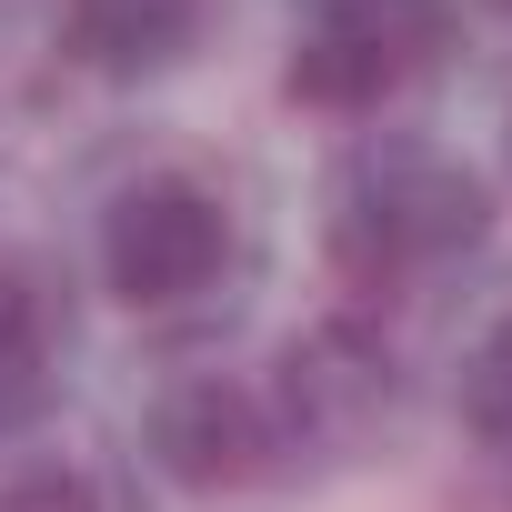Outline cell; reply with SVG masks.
Returning a JSON list of instances; mask_svg holds the SVG:
<instances>
[{
  "instance_id": "ba28073f",
  "label": "cell",
  "mask_w": 512,
  "mask_h": 512,
  "mask_svg": "<svg viewBox=\"0 0 512 512\" xmlns=\"http://www.w3.org/2000/svg\"><path fill=\"white\" fill-rule=\"evenodd\" d=\"M452 412H462V432H472L482 452H512V312L482 322V342L462 352V372H452Z\"/></svg>"
},
{
  "instance_id": "277c9868",
  "label": "cell",
  "mask_w": 512,
  "mask_h": 512,
  "mask_svg": "<svg viewBox=\"0 0 512 512\" xmlns=\"http://www.w3.org/2000/svg\"><path fill=\"white\" fill-rule=\"evenodd\" d=\"M452 31V0H312L282 91L312 111H382Z\"/></svg>"
},
{
  "instance_id": "9c48e42d",
  "label": "cell",
  "mask_w": 512,
  "mask_h": 512,
  "mask_svg": "<svg viewBox=\"0 0 512 512\" xmlns=\"http://www.w3.org/2000/svg\"><path fill=\"white\" fill-rule=\"evenodd\" d=\"M0 512H121L111 502V482L91 472V462H11L0 472Z\"/></svg>"
},
{
  "instance_id": "6da1fadb",
  "label": "cell",
  "mask_w": 512,
  "mask_h": 512,
  "mask_svg": "<svg viewBox=\"0 0 512 512\" xmlns=\"http://www.w3.org/2000/svg\"><path fill=\"white\" fill-rule=\"evenodd\" d=\"M492 231V191L442 141H362L332 181V262L352 292L432 282Z\"/></svg>"
},
{
  "instance_id": "5b68a950",
  "label": "cell",
  "mask_w": 512,
  "mask_h": 512,
  "mask_svg": "<svg viewBox=\"0 0 512 512\" xmlns=\"http://www.w3.org/2000/svg\"><path fill=\"white\" fill-rule=\"evenodd\" d=\"M151 462L181 492H241V482H262L282 462V432H272L262 382H241V372H181L151 402Z\"/></svg>"
},
{
  "instance_id": "8992f818",
  "label": "cell",
  "mask_w": 512,
  "mask_h": 512,
  "mask_svg": "<svg viewBox=\"0 0 512 512\" xmlns=\"http://www.w3.org/2000/svg\"><path fill=\"white\" fill-rule=\"evenodd\" d=\"M201 31V0H61V51L101 81L171 71Z\"/></svg>"
},
{
  "instance_id": "7a4b0ae2",
  "label": "cell",
  "mask_w": 512,
  "mask_h": 512,
  "mask_svg": "<svg viewBox=\"0 0 512 512\" xmlns=\"http://www.w3.org/2000/svg\"><path fill=\"white\" fill-rule=\"evenodd\" d=\"M231 272V201L191 171H141L101 211V282L131 312H181Z\"/></svg>"
},
{
  "instance_id": "52a82bcc",
  "label": "cell",
  "mask_w": 512,
  "mask_h": 512,
  "mask_svg": "<svg viewBox=\"0 0 512 512\" xmlns=\"http://www.w3.org/2000/svg\"><path fill=\"white\" fill-rule=\"evenodd\" d=\"M51 372H61V322H51V292H41L31 272H0V442L41 422Z\"/></svg>"
},
{
  "instance_id": "30bf717a",
  "label": "cell",
  "mask_w": 512,
  "mask_h": 512,
  "mask_svg": "<svg viewBox=\"0 0 512 512\" xmlns=\"http://www.w3.org/2000/svg\"><path fill=\"white\" fill-rule=\"evenodd\" d=\"M502 151H512V111H502Z\"/></svg>"
},
{
  "instance_id": "3957f363",
  "label": "cell",
  "mask_w": 512,
  "mask_h": 512,
  "mask_svg": "<svg viewBox=\"0 0 512 512\" xmlns=\"http://www.w3.org/2000/svg\"><path fill=\"white\" fill-rule=\"evenodd\" d=\"M262 402H272L282 452L352 462V452H372V442H382V422H392V402H402V372H392V342H382L372 322L332 312V322H312V332H292V342H282V362H272Z\"/></svg>"
}]
</instances>
